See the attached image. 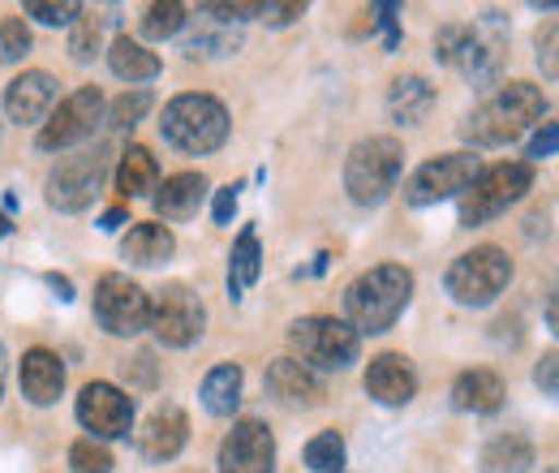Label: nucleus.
Here are the masks:
<instances>
[{"label": "nucleus", "instance_id": "0eeeda50", "mask_svg": "<svg viewBox=\"0 0 559 473\" xmlns=\"http://www.w3.org/2000/svg\"><path fill=\"white\" fill-rule=\"evenodd\" d=\"M443 284H448L452 301H461V306H490L512 284V259L499 246H478L448 268Z\"/></svg>", "mask_w": 559, "mask_h": 473}, {"label": "nucleus", "instance_id": "aec40b11", "mask_svg": "<svg viewBox=\"0 0 559 473\" xmlns=\"http://www.w3.org/2000/svg\"><path fill=\"white\" fill-rule=\"evenodd\" d=\"M61 388H66V366L52 348H31L22 357V397L31 405H52L61 401Z\"/></svg>", "mask_w": 559, "mask_h": 473}, {"label": "nucleus", "instance_id": "f3484780", "mask_svg": "<svg viewBox=\"0 0 559 473\" xmlns=\"http://www.w3.org/2000/svg\"><path fill=\"white\" fill-rule=\"evenodd\" d=\"M366 392L379 401V405H409L418 397V375L409 366L405 353H379L370 366H366Z\"/></svg>", "mask_w": 559, "mask_h": 473}, {"label": "nucleus", "instance_id": "6e6552de", "mask_svg": "<svg viewBox=\"0 0 559 473\" xmlns=\"http://www.w3.org/2000/svg\"><path fill=\"white\" fill-rule=\"evenodd\" d=\"M108 159H112L108 146L66 155V159L48 173V206H57V211H66V215L86 211V206L95 203V194L104 190V181H108Z\"/></svg>", "mask_w": 559, "mask_h": 473}, {"label": "nucleus", "instance_id": "20e7f679", "mask_svg": "<svg viewBox=\"0 0 559 473\" xmlns=\"http://www.w3.org/2000/svg\"><path fill=\"white\" fill-rule=\"evenodd\" d=\"M405 151L396 138H361L345 159V190L357 206H379L401 181Z\"/></svg>", "mask_w": 559, "mask_h": 473}, {"label": "nucleus", "instance_id": "dca6fc26", "mask_svg": "<svg viewBox=\"0 0 559 473\" xmlns=\"http://www.w3.org/2000/svg\"><path fill=\"white\" fill-rule=\"evenodd\" d=\"M57 108V78L48 69H26L4 91V117L17 126H35Z\"/></svg>", "mask_w": 559, "mask_h": 473}, {"label": "nucleus", "instance_id": "2f4dec72", "mask_svg": "<svg viewBox=\"0 0 559 473\" xmlns=\"http://www.w3.org/2000/svg\"><path fill=\"white\" fill-rule=\"evenodd\" d=\"M181 26H186V4H177V0L146 4V13H142V39H173Z\"/></svg>", "mask_w": 559, "mask_h": 473}, {"label": "nucleus", "instance_id": "c9c22d12", "mask_svg": "<svg viewBox=\"0 0 559 473\" xmlns=\"http://www.w3.org/2000/svg\"><path fill=\"white\" fill-rule=\"evenodd\" d=\"M26 52H31V26H26L22 17H4V22H0V61L13 66V61H22Z\"/></svg>", "mask_w": 559, "mask_h": 473}, {"label": "nucleus", "instance_id": "c756f323", "mask_svg": "<svg viewBox=\"0 0 559 473\" xmlns=\"http://www.w3.org/2000/svg\"><path fill=\"white\" fill-rule=\"evenodd\" d=\"M263 271V250H259V233L254 228H241L237 246H233V259H228V288H233V301L246 297V288L259 280Z\"/></svg>", "mask_w": 559, "mask_h": 473}, {"label": "nucleus", "instance_id": "c85d7f7f", "mask_svg": "<svg viewBox=\"0 0 559 473\" xmlns=\"http://www.w3.org/2000/svg\"><path fill=\"white\" fill-rule=\"evenodd\" d=\"M241 383H246L241 366H233V362L215 366L207 379H203V405H207V413H215V417H233L237 405H241Z\"/></svg>", "mask_w": 559, "mask_h": 473}, {"label": "nucleus", "instance_id": "e433bc0d", "mask_svg": "<svg viewBox=\"0 0 559 473\" xmlns=\"http://www.w3.org/2000/svg\"><path fill=\"white\" fill-rule=\"evenodd\" d=\"M26 17H39L44 26H73L82 17V4L78 0H31L26 4Z\"/></svg>", "mask_w": 559, "mask_h": 473}, {"label": "nucleus", "instance_id": "c03bdc74", "mask_svg": "<svg viewBox=\"0 0 559 473\" xmlns=\"http://www.w3.org/2000/svg\"><path fill=\"white\" fill-rule=\"evenodd\" d=\"M121 224H126V211H108L99 228H104V233H112V228H121Z\"/></svg>", "mask_w": 559, "mask_h": 473}, {"label": "nucleus", "instance_id": "72a5a7b5", "mask_svg": "<svg viewBox=\"0 0 559 473\" xmlns=\"http://www.w3.org/2000/svg\"><path fill=\"white\" fill-rule=\"evenodd\" d=\"M99 39H104V26H99V17H91L86 9H82V17L73 22V35H70V57L78 66H86L95 52H99Z\"/></svg>", "mask_w": 559, "mask_h": 473}, {"label": "nucleus", "instance_id": "412c9836", "mask_svg": "<svg viewBox=\"0 0 559 473\" xmlns=\"http://www.w3.org/2000/svg\"><path fill=\"white\" fill-rule=\"evenodd\" d=\"M155 211H159V220H190V215H199V206L207 199V177L203 173H177V177H168L164 186H155Z\"/></svg>", "mask_w": 559, "mask_h": 473}, {"label": "nucleus", "instance_id": "393cba45", "mask_svg": "<svg viewBox=\"0 0 559 473\" xmlns=\"http://www.w3.org/2000/svg\"><path fill=\"white\" fill-rule=\"evenodd\" d=\"M108 66L117 78H126L130 86H139V82H151V78H159V57L139 44V39H130V35H121V39H112V48H108Z\"/></svg>", "mask_w": 559, "mask_h": 473}, {"label": "nucleus", "instance_id": "a18cd8bd", "mask_svg": "<svg viewBox=\"0 0 559 473\" xmlns=\"http://www.w3.org/2000/svg\"><path fill=\"white\" fill-rule=\"evenodd\" d=\"M9 233H13V224H9L4 215H0V237H9Z\"/></svg>", "mask_w": 559, "mask_h": 473}, {"label": "nucleus", "instance_id": "cd10ccee", "mask_svg": "<svg viewBox=\"0 0 559 473\" xmlns=\"http://www.w3.org/2000/svg\"><path fill=\"white\" fill-rule=\"evenodd\" d=\"M534 461H538V452L525 435H499L483 448L478 465H483V473H525L534 470Z\"/></svg>", "mask_w": 559, "mask_h": 473}, {"label": "nucleus", "instance_id": "37998d69", "mask_svg": "<svg viewBox=\"0 0 559 473\" xmlns=\"http://www.w3.org/2000/svg\"><path fill=\"white\" fill-rule=\"evenodd\" d=\"M48 284L57 288V297H61V301H70V297H73V284L66 280V275H48Z\"/></svg>", "mask_w": 559, "mask_h": 473}, {"label": "nucleus", "instance_id": "39448f33", "mask_svg": "<svg viewBox=\"0 0 559 473\" xmlns=\"http://www.w3.org/2000/svg\"><path fill=\"white\" fill-rule=\"evenodd\" d=\"M530 190H534V164H525V159H503V164L478 168V177L461 194V224L465 228L487 224L512 203H521Z\"/></svg>", "mask_w": 559, "mask_h": 473}, {"label": "nucleus", "instance_id": "9b49d317", "mask_svg": "<svg viewBox=\"0 0 559 473\" xmlns=\"http://www.w3.org/2000/svg\"><path fill=\"white\" fill-rule=\"evenodd\" d=\"M478 177V155L474 151H452L439 159H426L418 173L405 181V203L409 206H435L443 199H456L469 190Z\"/></svg>", "mask_w": 559, "mask_h": 473}, {"label": "nucleus", "instance_id": "f257e3e1", "mask_svg": "<svg viewBox=\"0 0 559 473\" xmlns=\"http://www.w3.org/2000/svg\"><path fill=\"white\" fill-rule=\"evenodd\" d=\"M543 117H547V95L534 82H508L461 121V138L474 146H508Z\"/></svg>", "mask_w": 559, "mask_h": 473}, {"label": "nucleus", "instance_id": "4be33fe9", "mask_svg": "<svg viewBox=\"0 0 559 473\" xmlns=\"http://www.w3.org/2000/svg\"><path fill=\"white\" fill-rule=\"evenodd\" d=\"M435 108V86L421 78V73H409V78H396L392 91H388V113L396 126H421L426 113Z\"/></svg>", "mask_w": 559, "mask_h": 473}, {"label": "nucleus", "instance_id": "58836bf2", "mask_svg": "<svg viewBox=\"0 0 559 473\" xmlns=\"http://www.w3.org/2000/svg\"><path fill=\"white\" fill-rule=\"evenodd\" d=\"M534 383L543 388V397H556L559 392V357H556V348L538 362V370H534Z\"/></svg>", "mask_w": 559, "mask_h": 473}, {"label": "nucleus", "instance_id": "7ed1b4c3", "mask_svg": "<svg viewBox=\"0 0 559 473\" xmlns=\"http://www.w3.org/2000/svg\"><path fill=\"white\" fill-rule=\"evenodd\" d=\"M228 108L215 99V95H177L168 108H164V121H159V134L168 146L186 151V155H211L228 142Z\"/></svg>", "mask_w": 559, "mask_h": 473}, {"label": "nucleus", "instance_id": "473e14b6", "mask_svg": "<svg viewBox=\"0 0 559 473\" xmlns=\"http://www.w3.org/2000/svg\"><path fill=\"white\" fill-rule=\"evenodd\" d=\"M151 104H155V95H151L146 86H134L130 95H121V99L108 108V121H112L117 130H134L142 117L151 113Z\"/></svg>", "mask_w": 559, "mask_h": 473}, {"label": "nucleus", "instance_id": "f03ea898", "mask_svg": "<svg viewBox=\"0 0 559 473\" xmlns=\"http://www.w3.org/2000/svg\"><path fill=\"white\" fill-rule=\"evenodd\" d=\"M409 297H414V271L409 268L383 263V268L361 271L345 288V323L357 336H379L401 319Z\"/></svg>", "mask_w": 559, "mask_h": 473}, {"label": "nucleus", "instance_id": "4468645a", "mask_svg": "<svg viewBox=\"0 0 559 473\" xmlns=\"http://www.w3.org/2000/svg\"><path fill=\"white\" fill-rule=\"evenodd\" d=\"M78 422L91 439H126L134 430V401L112 383H86L78 397Z\"/></svg>", "mask_w": 559, "mask_h": 473}, {"label": "nucleus", "instance_id": "bb28decb", "mask_svg": "<svg viewBox=\"0 0 559 473\" xmlns=\"http://www.w3.org/2000/svg\"><path fill=\"white\" fill-rule=\"evenodd\" d=\"M199 13H203V17H199L194 35L186 39V57H228V52L241 44L237 26L224 22V17H215V13H207V4H203Z\"/></svg>", "mask_w": 559, "mask_h": 473}, {"label": "nucleus", "instance_id": "ea45409f", "mask_svg": "<svg viewBox=\"0 0 559 473\" xmlns=\"http://www.w3.org/2000/svg\"><path fill=\"white\" fill-rule=\"evenodd\" d=\"M301 13H306V4H297V0H288V4H259V17L272 22V26H288V22H297Z\"/></svg>", "mask_w": 559, "mask_h": 473}, {"label": "nucleus", "instance_id": "f8f14e48", "mask_svg": "<svg viewBox=\"0 0 559 473\" xmlns=\"http://www.w3.org/2000/svg\"><path fill=\"white\" fill-rule=\"evenodd\" d=\"M146 328H155L159 344H168V348H190L207 328V310H203L194 288L164 284V293L151 301V323Z\"/></svg>", "mask_w": 559, "mask_h": 473}, {"label": "nucleus", "instance_id": "a211bd4d", "mask_svg": "<svg viewBox=\"0 0 559 473\" xmlns=\"http://www.w3.org/2000/svg\"><path fill=\"white\" fill-rule=\"evenodd\" d=\"M186 439H190V417H186L177 405H164L142 422L139 452L146 457V461L164 465V461H173V457L186 448Z\"/></svg>", "mask_w": 559, "mask_h": 473}, {"label": "nucleus", "instance_id": "9d476101", "mask_svg": "<svg viewBox=\"0 0 559 473\" xmlns=\"http://www.w3.org/2000/svg\"><path fill=\"white\" fill-rule=\"evenodd\" d=\"M91 310H95L99 328L112 332V336H139L142 328L151 323V297L142 293L130 275H121V271H108L95 284Z\"/></svg>", "mask_w": 559, "mask_h": 473}, {"label": "nucleus", "instance_id": "a878e982", "mask_svg": "<svg viewBox=\"0 0 559 473\" xmlns=\"http://www.w3.org/2000/svg\"><path fill=\"white\" fill-rule=\"evenodd\" d=\"M155 186H159V164H155V155H151L146 146L121 151V164H117V190H121L126 199H146V194H155Z\"/></svg>", "mask_w": 559, "mask_h": 473}, {"label": "nucleus", "instance_id": "5701e85b", "mask_svg": "<svg viewBox=\"0 0 559 473\" xmlns=\"http://www.w3.org/2000/svg\"><path fill=\"white\" fill-rule=\"evenodd\" d=\"M177 250V237L168 224H134L121 241V255L134 263V268H155V263H168Z\"/></svg>", "mask_w": 559, "mask_h": 473}, {"label": "nucleus", "instance_id": "6ab92c4d", "mask_svg": "<svg viewBox=\"0 0 559 473\" xmlns=\"http://www.w3.org/2000/svg\"><path fill=\"white\" fill-rule=\"evenodd\" d=\"M267 392L284 405H319L323 401V383L310 366H301L297 357H280L267 366Z\"/></svg>", "mask_w": 559, "mask_h": 473}, {"label": "nucleus", "instance_id": "1a4fd4ad", "mask_svg": "<svg viewBox=\"0 0 559 473\" xmlns=\"http://www.w3.org/2000/svg\"><path fill=\"white\" fill-rule=\"evenodd\" d=\"M104 91L99 86H78L73 95H66L52 113H48V121H44V130L35 134V146L39 151H70L78 142H86V138H95L99 130V121H104Z\"/></svg>", "mask_w": 559, "mask_h": 473}, {"label": "nucleus", "instance_id": "4c0bfd02", "mask_svg": "<svg viewBox=\"0 0 559 473\" xmlns=\"http://www.w3.org/2000/svg\"><path fill=\"white\" fill-rule=\"evenodd\" d=\"M556 39H559V26L556 22H547V31L538 35V66H543V73L556 82V73H559V66H556Z\"/></svg>", "mask_w": 559, "mask_h": 473}, {"label": "nucleus", "instance_id": "ddd939ff", "mask_svg": "<svg viewBox=\"0 0 559 473\" xmlns=\"http://www.w3.org/2000/svg\"><path fill=\"white\" fill-rule=\"evenodd\" d=\"M219 473H276V439L259 417L233 422L219 444Z\"/></svg>", "mask_w": 559, "mask_h": 473}, {"label": "nucleus", "instance_id": "423d86ee", "mask_svg": "<svg viewBox=\"0 0 559 473\" xmlns=\"http://www.w3.org/2000/svg\"><path fill=\"white\" fill-rule=\"evenodd\" d=\"M293 348L301 353V366H319V370H345L349 362H357L361 353V336L353 332L345 319H332V315H310V319H297L288 328Z\"/></svg>", "mask_w": 559, "mask_h": 473}, {"label": "nucleus", "instance_id": "7c9ffc66", "mask_svg": "<svg viewBox=\"0 0 559 473\" xmlns=\"http://www.w3.org/2000/svg\"><path fill=\"white\" fill-rule=\"evenodd\" d=\"M345 461H349V452L336 430H323L306 444V465L314 473H345Z\"/></svg>", "mask_w": 559, "mask_h": 473}, {"label": "nucleus", "instance_id": "b1692460", "mask_svg": "<svg viewBox=\"0 0 559 473\" xmlns=\"http://www.w3.org/2000/svg\"><path fill=\"white\" fill-rule=\"evenodd\" d=\"M503 379L495 370H465L456 383H452V405L465 409V413H495L503 405Z\"/></svg>", "mask_w": 559, "mask_h": 473}, {"label": "nucleus", "instance_id": "f704fd0d", "mask_svg": "<svg viewBox=\"0 0 559 473\" xmlns=\"http://www.w3.org/2000/svg\"><path fill=\"white\" fill-rule=\"evenodd\" d=\"M73 473H112V452L99 439H78L70 448Z\"/></svg>", "mask_w": 559, "mask_h": 473}, {"label": "nucleus", "instance_id": "a19ab883", "mask_svg": "<svg viewBox=\"0 0 559 473\" xmlns=\"http://www.w3.org/2000/svg\"><path fill=\"white\" fill-rule=\"evenodd\" d=\"M556 138H559V126L556 121H547L543 130H538V138L530 142V159H547V155H556ZM525 159V164H530Z\"/></svg>", "mask_w": 559, "mask_h": 473}, {"label": "nucleus", "instance_id": "2eb2a0df", "mask_svg": "<svg viewBox=\"0 0 559 473\" xmlns=\"http://www.w3.org/2000/svg\"><path fill=\"white\" fill-rule=\"evenodd\" d=\"M503 52H508L503 17H499V13H483L478 26H465L452 66L461 69L465 78H474V82H490V78L499 73V66H503Z\"/></svg>", "mask_w": 559, "mask_h": 473}, {"label": "nucleus", "instance_id": "49530a36", "mask_svg": "<svg viewBox=\"0 0 559 473\" xmlns=\"http://www.w3.org/2000/svg\"><path fill=\"white\" fill-rule=\"evenodd\" d=\"M0 397H4V348H0Z\"/></svg>", "mask_w": 559, "mask_h": 473}, {"label": "nucleus", "instance_id": "79ce46f5", "mask_svg": "<svg viewBox=\"0 0 559 473\" xmlns=\"http://www.w3.org/2000/svg\"><path fill=\"white\" fill-rule=\"evenodd\" d=\"M233 211H237V190L228 186V190H219V194H215L211 215H215V224H233Z\"/></svg>", "mask_w": 559, "mask_h": 473}]
</instances>
